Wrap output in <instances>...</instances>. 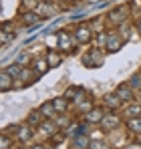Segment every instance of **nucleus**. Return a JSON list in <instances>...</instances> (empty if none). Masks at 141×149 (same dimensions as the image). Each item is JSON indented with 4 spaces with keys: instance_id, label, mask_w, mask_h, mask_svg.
Returning a JSON list of instances; mask_svg holds the SVG:
<instances>
[{
    "instance_id": "ddd939ff",
    "label": "nucleus",
    "mask_w": 141,
    "mask_h": 149,
    "mask_svg": "<svg viewBox=\"0 0 141 149\" xmlns=\"http://www.w3.org/2000/svg\"><path fill=\"white\" fill-rule=\"evenodd\" d=\"M30 137H32V129H30V125H22V127H18V139L26 143V141H30Z\"/></svg>"
},
{
    "instance_id": "c756f323",
    "label": "nucleus",
    "mask_w": 141,
    "mask_h": 149,
    "mask_svg": "<svg viewBox=\"0 0 141 149\" xmlns=\"http://www.w3.org/2000/svg\"><path fill=\"white\" fill-rule=\"evenodd\" d=\"M45 2H50V0H45Z\"/></svg>"
},
{
    "instance_id": "f3484780",
    "label": "nucleus",
    "mask_w": 141,
    "mask_h": 149,
    "mask_svg": "<svg viewBox=\"0 0 141 149\" xmlns=\"http://www.w3.org/2000/svg\"><path fill=\"white\" fill-rule=\"evenodd\" d=\"M22 69H24V67H20V65H18V63L14 61V63H12L10 67H6L4 71H6V73L10 74V77H14V79H18V77H20V73H22Z\"/></svg>"
},
{
    "instance_id": "1a4fd4ad",
    "label": "nucleus",
    "mask_w": 141,
    "mask_h": 149,
    "mask_svg": "<svg viewBox=\"0 0 141 149\" xmlns=\"http://www.w3.org/2000/svg\"><path fill=\"white\" fill-rule=\"evenodd\" d=\"M12 81H14V77H10L6 71H2V74H0V89H2L4 93L10 91V89H12Z\"/></svg>"
},
{
    "instance_id": "39448f33",
    "label": "nucleus",
    "mask_w": 141,
    "mask_h": 149,
    "mask_svg": "<svg viewBox=\"0 0 141 149\" xmlns=\"http://www.w3.org/2000/svg\"><path fill=\"white\" fill-rule=\"evenodd\" d=\"M103 117H105L103 109H95V107L89 111V113H85V121H87V123H99V125H101Z\"/></svg>"
},
{
    "instance_id": "4be33fe9",
    "label": "nucleus",
    "mask_w": 141,
    "mask_h": 149,
    "mask_svg": "<svg viewBox=\"0 0 141 149\" xmlns=\"http://www.w3.org/2000/svg\"><path fill=\"white\" fill-rule=\"evenodd\" d=\"M22 22H24V24L34 26L36 22H38V14H36V12H26V14L22 16Z\"/></svg>"
},
{
    "instance_id": "5701e85b",
    "label": "nucleus",
    "mask_w": 141,
    "mask_h": 149,
    "mask_svg": "<svg viewBox=\"0 0 141 149\" xmlns=\"http://www.w3.org/2000/svg\"><path fill=\"white\" fill-rule=\"evenodd\" d=\"M40 117H43V113H40V111H30V115H28L26 123H28V125H40Z\"/></svg>"
},
{
    "instance_id": "0eeeda50",
    "label": "nucleus",
    "mask_w": 141,
    "mask_h": 149,
    "mask_svg": "<svg viewBox=\"0 0 141 149\" xmlns=\"http://www.w3.org/2000/svg\"><path fill=\"white\" fill-rule=\"evenodd\" d=\"M125 14H127V8H125V6H119L113 12H109V20H111L113 24H119V22L125 20Z\"/></svg>"
},
{
    "instance_id": "20e7f679",
    "label": "nucleus",
    "mask_w": 141,
    "mask_h": 149,
    "mask_svg": "<svg viewBox=\"0 0 141 149\" xmlns=\"http://www.w3.org/2000/svg\"><path fill=\"white\" fill-rule=\"evenodd\" d=\"M119 117L117 115H105L103 117V121H101V127H103V131H111V129H115V127H119Z\"/></svg>"
},
{
    "instance_id": "9b49d317",
    "label": "nucleus",
    "mask_w": 141,
    "mask_h": 149,
    "mask_svg": "<svg viewBox=\"0 0 141 149\" xmlns=\"http://www.w3.org/2000/svg\"><path fill=\"white\" fill-rule=\"evenodd\" d=\"M81 95H83V89L81 87H69L67 89V93H65V97L67 99H70V101H81Z\"/></svg>"
},
{
    "instance_id": "9d476101",
    "label": "nucleus",
    "mask_w": 141,
    "mask_h": 149,
    "mask_svg": "<svg viewBox=\"0 0 141 149\" xmlns=\"http://www.w3.org/2000/svg\"><path fill=\"white\" fill-rule=\"evenodd\" d=\"M75 38H77L79 42H89V40H91V30H89L87 26H79V30H77Z\"/></svg>"
},
{
    "instance_id": "423d86ee",
    "label": "nucleus",
    "mask_w": 141,
    "mask_h": 149,
    "mask_svg": "<svg viewBox=\"0 0 141 149\" xmlns=\"http://www.w3.org/2000/svg\"><path fill=\"white\" fill-rule=\"evenodd\" d=\"M45 58H47L48 67H59V65H63V52H59V50H48Z\"/></svg>"
},
{
    "instance_id": "dca6fc26",
    "label": "nucleus",
    "mask_w": 141,
    "mask_h": 149,
    "mask_svg": "<svg viewBox=\"0 0 141 149\" xmlns=\"http://www.w3.org/2000/svg\"><path fill=\"white\" fill-rule=\"evenodd\" d=\"M125 115L131 119V117H141V105L133 103V105H127L125 107Z\"/></svg>"
},
{
    "instance_id": "a211bd4d",
    "label": "nucleus",
    "mask_w": 141,
    "mask_h": 149,
    "mask_svg": "<svg viewBox=\"0 0 141 149\" xmlns=\"http://www.w3.org/2000/svg\"><path fill=\"white\" fill-rule=\"evenodd\" d=\"M47 69H48V63H47V58H38V61L34 63V73L38 74V77L47 73Z\"/></svg>"
},
{
    "instance_id": "7ed1b4c3",
    "label": "nucleus",
    "mask_w": 141,
    "mask_h": 149,
    "mask_svg": "<svg viewBox=\"0 0 141 149\" xmlns=\"http://www.w3.org/2000/svg\"><path fill=\"white\" fill-rule=\"evenodd\" d=\"M121 47H123V38H119L115 32H109V34H107V50L117 52Z\"/></svg>"
},
{
    "instance_id": "6ab92c4d",
    "label": "nucleus",
    "mask_w": 141,
    "mask_h": 149,
    "mask_svg": "<svg viewBox=\"0 0 141 149\" xmlns=\"http://www.w3.org/2000/svg\"><path fill=\"white\" fill-rule=\"evenodd\" d=\"M121 103H123V101L119 99L115 93H113V95H107V97H105V105H107V107H111V109H117Z\"/></svg>"
},
{
    "instance_id": "c85d7f7f",
    "label": "nucleus",
    "mask_w": 141,
    "mask_h": 149,
    "mask_svg": "<svg viewBox=\"0 0 141 149\" xmlns=\"http://www.w3.org/2000/svg\"><path fill=\"white\" fill-rule=\"evenodd\" d=\"M30 149H47V147H45V145H32Z\"/></svg>"
},
{
    "instance_id": "6e6552de",
    "label": "nucleus",
    "mask_w": 141,
    "mask_h": 149,
    "mask_svg": "<svg viewBox=\"0 0 141 149\" xmlns=\"http://www.w3.org/2000/svg\"><path fill=\"white\" fill-rule=\"evenodd\" d=\"M87 147H91L89 137H87L85 133H79V135L73 139V149H87Z\"/></svg>"
},
{
    "instance_id": "2eb2a0df",
    "label": "nucleus",
    "mask_w": 141,
    "mask_h": 149,
    "mask_svg": "<svg viewBox=\"0 0 141 149\" xmlns=\"http://www.w3.org/2000/svg\"><path fill=\"white\" fill-rule=\"evenodd\" d=\"M40 113H43V117L50 119V117L57 113V109H54V103H52V101H48V103H43V107H40Z\"/></svg>"
},
{
    "instance_id": "b1692460",
    "label": "nucleus",
    "mask_w": 141,
    "mask_h": 149,
    "mask_svg": "<svg viewBox=\"0 0 141 149\" xmlns=\"http://www.w3.org/2000/svg\"><path fill=\"white\" fill-rule=\"evenodd\" d=\"M10 147H12V139H10V137H8V133L4 131V133H2V143H0V149H10Z\"/></svg>"
},
{
    "instance_id": "4468645a",
    "label": "nucleus",
    "mask_w": 141,
    "mask_h": 149,
    "mask_svg": "<svg viewBox=\"0 0 141 149\" xmlns=\"http://www.w3.org/2000/svg\"><path fill=\"white\" fill-rule=\"evenodd\" d=\"M40 133H45L47 137H52L54 133H57V125L52 123V121H47V123H40Z\"/></svg>"
},
{
    "instance_id": "f257e3e1",
    "label": "nucleus",
    "mask_w": 141,
    "mask_h": 149,
    "mask_svg": "<svg viewBox=\"0 0 141 149\" xmlns=\"http://www.w3.org/2000/svg\"><path fill=\"white\" fill-rule=\"evenodd\" d=\"M101 63H103V56L97 52V49H91L83 56V65L85 67H101Z\"/></svg>"
},
{
    "instance_id": "393cba45",
    "label": "nucleus",
    "mask_w": 141,
    "mask_h": 149,
    "mask_svg": "<svg viewBox=\"0 0 141 149\" xmlns=\"http://www.w3.org/2000/svg\"><path fill=\"white\" fill-rule=\"evenodd\" d=\"M129 87H131V89H141V74H133V77H131Z\"/></svg>"
},
{
    "instance_id": "412c9836",
    "label": "nucleus",
    "mask_w": 141,
    "mask_h": 149,
    "mask_svg": "<svg viewBox=\"0 0 141 149\" xmlns=\"http://www.w3.org/2000/svg\"><path fill=\"white\" fill-rule=\"evenodd\" d=\"M59 45L63 47V50L70 49V36L67 34V32H59Z\"/></svg>"
},
{
    "instance_id": "a878e982",
    "label": "nucleus",
    "mask_w": 141,
    "mask_h": 149,
    "mask_svg": "<svg viewBox=\"0 0 141 149\" xmlns=\"http://www.w3.org/2000/svg\"><path fill=\"white\" fill-rule=\"evenodd\" d=\"M10 38H14V34H12V36H10V34H8V32H6V30H2V32H0V42H2V47H6V45H8V40H10Z\"/></svg>"
},
{
    "instance_id": "f8f14e48",
    "label": "nucleus",
    "mask_w": 141,
    "mask_h": 149,
    "mask_svg": "<svg viewBox=\"0 0 141 149\" xmlns=\"http://www.w3.org/2000/svg\"><path fill=\"white\" fill-rule=\"evenodd\" d=\"M54 103V109H57V113H65L67 111V107H69V99L63 95V97H57V99H52Z\"/></svg>"
},
{
    "instance_id": "bb28decb",
    "label": "nucleus",
    "mask_w": 141,
    "mask_h": 149,
    "mask_svg": "<svg viewBox=\"0 0 141 149\" xmlns=\"http://www.w3.org/2000/svg\"><path fill=\"white\" fill-rule=\"evenodd\" d=\"M16 63H18L20 67H26V63H28V54H20V56L16 58Z\"/></svg>"
},
{
    "instance_id": "aec40b11",
    "label": "nucleus",
    "mask_w": 141,
    "mask_h": 149,
    "mask_svg": "<svg viewBox=\"0 0 141 149\" xmlns=\"http://www.w3.org/2000/svg\"><path fill=\"white\" fill-rule=\"evenodd\" d=\"M127 127L133 131V133H141V117H131L127 121Z\"/></svg>"
},
{
    "instance_id": "cd10ccee",
    "label": "nucleus",
    "mask_w": 141,
    "mask_h": 149,
    "mask_svg": "<svg viewBox=\"0 0 141 149\" xmlns=\"http://www.w3.org/2000/svg\"><path fill=\"white\" fill-rule=\"evenodd\" d=\"M91 149H107V147H105L103 141H93V143H91Z\"/></svg>"
},
{
    "instance_id": "f03ea898",
    "label": "nucleus",
    "mask_w": 141,
    "mask_h": 149,
    "mask_svg": "<svg viewBox=\"0 0 141 149\" xmlns=\"http://www.w3.org/2000/svg\"><path fill=\"white\" fill-rule=\"evenodd\" d=\"M115 95H117L123 103H125V101L129 103V101L133 99V89L129 87V83H121V85L117 87V91H115Z\"/></svg>"
}]
</instances>
